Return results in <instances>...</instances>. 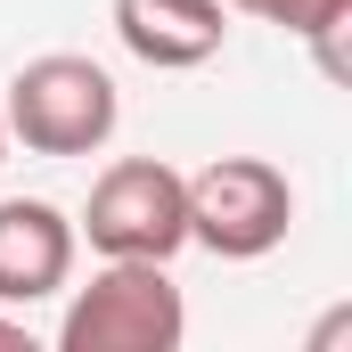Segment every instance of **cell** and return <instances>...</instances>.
Segmentation results:
<instances>
[{"mask_svg": "<svg viewBox=\"0 0 352 352\" xmlns=\"http://www.w3.org/2000/svg\"><path fill=\"white\" fill-rule=\"evenodd\" d=\"M8 140H25L33 156H98L123 123V90L115 74L82 58V50H50V58H25L8 74V107H0Z\"/></svg>", "mask_w": 352, "mask_h": 352, "instance_id": "obj_1", "label": "cell"}, {"mask_svg": "<svg viewBox=\"0 0 352 352\" xmlns=\"http://www.w3.org/2000/svg\"><path fill=\"white\" fill-rule=\"evenodd\" d=\"M74 238H90L98 263H173L188 246V173L164 156H115L90 180Z\"/></svg>", "mask_w": 352, "mask_h": 352, "instance_id": "obj_2", "label": "cell"}, {"mask_svg": "<svg viewBox=\"0 0 352 352\" xmlns=\"http://www.w3.org/2000/svg\"><path fill=\"white\" fill-rule=\"evenodd\" d=\"M188 303L164 263H98L90 287L66 295L58 352H180Z\"/></svg>", "mask_w": 352, "mask_h": 352, "instance_id": "obj_3", "label": "cell"}, {"mask_svg": "<svg viewBox=\"0 0 352 352\" xmlns=\"http://www.w3.org/2000/svg\"><path fill=\"white\" fill-rule=\"evenodd\" d=\"M295 221V180L270 156H213L188 173V246L221 263H263Z\"/></svg>", "mask_w": 352, "mask_h": 352, "instance_id": "obj_4", "label": "cell"}, {"mask_svg": "<svg viewBox=\"0 0 352 352\" xmlns=\"http://www.w3.org/2000/svg\"><path fill=\"white\" fill-rule=\"evenodd\" d=\"M74 221L50 205V197H0V303L25 311V303H50L66 295L74 278Z\"/></svg>", "mask_w": 352, "mask_h": 352, "instance_id": "obj_5", "label": "cell"}, {"mask_svg": "<svg viewBox=\"0 0 352 352\" xmlns=\"http://www.w3.org/2000/svg\"><path fill=\"white\" fill-rule=\"evenodd\" d=\"M115 41L156 74H188V66L221 58L230 8L221 0H115Z\"/></svg>", "mask_w": 352, "mask_h": 352, "instance_id": "obj_6", "label": "cell"}, {"mask_svg": "<svg viewBox=\"0 0 352 352\" xmlns=\"http://www.w3.org/2000/svg\"><path fill=\"white\" fill-rule=\"evenodd\" d=\"M221 8L263 16V25H278V33L311 41L320 66H328V82H344V25H352V0H221Z\"/></svg>", "mask_w": 352, "mask_h": 352, "instance_id": "obj_7", "label": "cell"}, {"mask_svg": "<svg viewBox=\"0 0 352 352\" xmlns=\"http://www.w3.org/2000/svg\"><path fill=\"white\" fill-rule=\"evenodd\" d=\"M0 344H8V352H33V328H25V320H0Z\"/></svg>", "mask_w": 352, "mask_h": 352, "instance_id": "obj_8", "label": "cell"}, {"mask_svg": "<svg viewBox=\"0 0 352 352\" xmlns=\"http://www.w3.org/2000/svg\"><path fill=\"white\" fill-rule=\"evenodd\" d=\"M0 173H8V123H0Z\"/></svg>", "mask_w": 352, "mask_h": 352, "instance_id": "obj_9", "label": "cell"}]
</instances>
